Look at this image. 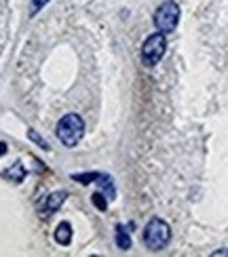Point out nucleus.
Masks as SVG:
<instances>
[{
  "label": "nucleus",
  "mask_w": 228,
  "mask_h": 257,
  "mask_svg": "<svg viewBox=\"0 0 228 257\" xmlns=\"http://www.w3.org/2000/svg\"><path fill=\"white\" fill-rule=\"evenodd\" d=\"M93 205L100 211H106L108 209V196L102 194V192H95V194H93Z\"/></svg>",
  "instance_id": "10"
},
{
  "label": "nucleus",
  "mask_w": 228,
  "mask_h": 257,
  "mask_svg": "<svg viewBox=\"0 0 228 257\" xmlns=\"http://www.w3.org/2000/svg\"><path fill=\"white\" fill-rule=\"evenodd\" d=\"M55 240L59 242V244H70L72 242V226L68 221H63V223H59L57 226V230H55Z\"/></svg>",
  "instance_id": "9"
},
{
  "label": "nucleus",
  "mask_w": 228,
  "mask_h": 257,
  "mask_svg": "<svg viewBox=\"0 0 228 257\" xmlns=\"http://www.w3.org/2000/svg\"><path fill=\"white\" fill-rule=\"evenodd\" d=\"M5 152H7V146H5V144H3V142H0V156H3V154H5Z\"/></svg>",
  "instance_id": "13"
},
{
  "label": "nucleus",
  "mask_w": 228,
  "mask_h": 257,
  "mask_svg": "<svg viewBox=\"0 0 228 257\" xmlns=\"http://www.w3.org/2000/svg\"><path fill=\"white\" fill-rule=\"evenodd\" d=\"M47 3H49V0H32V13H30V15H36Z\"/></svg>",
  "instance_id": "12"
},
{
  "label": "nucleus",
  "mask_w": 228,
  "mask_h": 257,
  "mask_svg": "<svg viewBox=\"0 0 228 257\" xmlns=\"http://www.w3.org/2000/svg\"><path fill=\"white\" fill-rule=\"evenodd\" d=\"M114 240H116V247H118V249H123V251L131 249V234L127 232V228L123 226V223H118V226H116Z\"/></svg>",
  "instance_id": "8"
},
{
  "label": "nucleus",
  "mask_w": 228,
  "mask_h": 257,
  "mask_svg": "<svg viewBox=\"0 0 228 257\" xmlns=\"http://www.w3.org/2000/svg\"><path fill=\"white\" fill-rule=\"evenodd\" d=\"M171 240V228L167 221H163L159 217L150 219L148 226L144 228V244L150 251H161L165 249Z\"/></svg>",
  "instance_id": "2"
},
{
  "label": "nucleus",
  "mask_w": 228,
  "mask_h": 257,
  "mask_svg": "<svg viewBox=\"0 0 228 257\" xmlns=\"http://www.w3.org/2000/svg\"><path fill=\"white\" fill-rule=\"evenodd\" d=\"M218 255H228V251H215L213 257H218Z\"/></svg>",
  "instance_id": "14"
},
{
  "label": "nucleus",
  "mask_w": 228,
  "mask_h": 257,
  "mask_svg": "<svg viewBox=\"0 0 228 257\" xmlns=\"http://www.w3.org/2000/svg\"><path fill=\"white\" fill-rule=\"evenodd\" d=\"M83 133H85V122L79 114H66L63 118H59L57 139L66 148H74L83 139Z\"/></svg>",
  "instance_id": "1"
},
{
  "label": "nucleus",
  "mask_w": 228,
  "mask_h": 257,
  "mask_svg": "<svg viewBox=\"0 0 228 257\" xmlns=\"http://www.w3.org/2000/svg\"><path fill=\"white\" fill-rule=\"evenodd\" d=\"M95 184L104 190V194L108 196V200H114V196H116V188H114V179H112L110 175H108V173H97Z\"/></svg>",
  "instance_id": "5"
},
{
  "label": "nucleus",
  "mask_w": 228,
  "mask_h": 257,
  "mask_svg": "<svg viewBox=\"0 0 228 257\" xmlns=\"http://www.w3.org/2000/svg\"><path fill=\"white\" fill-rule=\"evenodd\" d=\"M63 200H66V192H53V194L45 200V205H42V213H45V215H51V213H55V211L61 207Z\"/></svg>",
  "instance_id": "6"
},
{
  "label": "nucleus",
  "mask_w": 228,
  "mask_h": 257,
  "mask_svg": "<svg viewBox=\"0 0 228 257\" xmlns=\"http://www.w3.org/2000/svg\"><path fill=\"white\" fill-rule=\"evenodd\" d=\"M180 21V7L173 0H165L163 5H159V9L155 11V26L163 34H169L178 28Z\"/></svg>",
  "instance_id": "4"
},
{
  "label": "nucleus",
  "mask_w": 228,
  "mask_h": 257,
  "mask_svg": "<svg viewBox=\"0 0 228 257\" xmlns=\"http://www.w3.org/2000/svg\"><path fill=\"white\" fill-rule=\"evenodd\" d=\"M3 177L9 179V181H13V184H21L24 177H26V169H24L21 163H15L13 167H9V169L3 171Z\"/></svg>",
  "instance_id": "7"
},
{
  "label": "nucleus",
  "mask_w": 228,
  "mask_h": 257,
  "mask_svg": "<svg viewBox=\"0 0 228 257\" xmlns=\"http://www.w3.org/2000/svg\"><path fill=\"white\" fill-rule=\"evenodd\" d=\"M28 137L32 139V142H36V144H38V146H40L42 150H51V146H49V144H47V142H45V139H42V137H40V135H38L36 131H32V128H30V131H28Z\"/></svg>",
  "instance_id": "11"
},
{
  "label": "nucleus",
  "mask_w": 228,
  "mask_h": 257,
  "mask_svg": "<svg viewBox=\"0 0 228 257\" xmlns=\"http://www.w3.org/2000/svg\"><path fill=\"white\" fill-rule=\"evenodd\" d=\"M167 51V38L163 32H157V34H152L144 40L142 45V61L146 68H155L157 63L163 59Z\"/></svg>",
  "instance_id": "3"
}]
</instances>
